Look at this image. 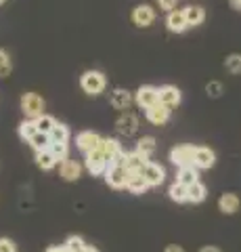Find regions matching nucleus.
Returning a JSON list of instances; mask_svg holds the SVG:
<instances>
[{
	"label": "nucleus",
	"mask_w": 241,
	"mask_h": 252,
	"mask_svg": "<svg viewBox=\"0 0 241 252\" xmlns=\"http://www.w3.org/2000/svg\"><path fill=\"white\" fill-rule=\"evenodd\" d=\"M80 86L86 94H101L107 86V78L103 72H99V69H88V72L82 74Z\"/></svg>",
	"instance_id": "1"
},
{
	"label": "nucleus",
	"mask_w": 241,
	"mask_h": 252,
	"mask_svg": "<svg viewBox=\"0 0 241 252\" xmlns=\"http://www.w3.org/2000/svg\"><path fill=\"white\" fill-rule=\"evenodd\" d=\"M21 112L29 120H36L44 114V99L38 93H26L21 97Z\"/></svg>",
	"instance_id": "2"
},
{
	"label": "nucleus",
	"mask_w": 241,
	"mask_h": 252,
	"mask_svg": "<svg viewBox=\"0 0 241 252\" xmlns=\"http://www.w3.org/2000/svg\"><path fill=\"white\" fill-rule=\"evenodd\" d=\"M107 168H109V162H107V158L103 154V149H95V152L86 154V170L90 172L92 177H101L105 175Z\"/></svg>",
	"instance_id": "3"
},
{
	"label": "nucleus",
	"mask_w": 241,
	"mask_h": 252,
	"mask_svg": "<svg viewBox=\"0 0 241 252\" xmlns=\"http://www.w3.org/2000/svg\"><path fill=\"white\" fill-rule=\"evenodd\" d=\"M128 177L130 172L126 170V166H122V164H109V168L105 172V181L107 185L113 187V189H124L128 185Z\"/></svg>",
	"instance_id": "4"
},
{
	"label": "nucleus",
	"mask_w": 241,
	"mask_h": 252,
	"mask_svg": "<svg viewBox=\"0 0 241 252\" xmlns=\"http://www.w3.org/2000/svg\"><path fill=\"white\" fill-rule=\"evenodd\" d=\"M134 101H136V105H138V107H143L145 112H147L149 107H153V105H158V103H160V91L155 89V86L145 84V86H141V89L136 91Z\"/></svg>",
	"instance_id": "5"
},
{
	"label": "nucleus",
	"mask_w": 241,
	"mask_h": 252,
	"mask_svg": "<svg viewBox=\"0 0 241 252\" xmlns=\"http://www.w3.org/2000/svg\"><path fill=\"white\" fill-rule=\"evenodd\" d=\"M193 158H195V147L193 145H178L170 152V162L178 168L193 166Z\"/></svg>",
	"instance_id": "6"
},
{
	"label": "nucleus",
	"mask_w": 241,
	"mask_h": 252,
	"mask_svg": "<svg viewBox=\"0 0 241 252\" xmlns=\"http://www.w3.org/2000/svg\"><path fill=\"white\" fill-rule=\"evenodd\" d=\"M101 143H103V137H101L99 132H92V130H84L76 137V147L84 154L95 152V149L101 147Z\"/></svg>",
	"instance_id": "7"
},
{
	"label": "nucleus",
	"mask_w": 241,
	"mask_h": 252,
	"mask_svg": "<svg viewBox=\"0 0 241 252\" xmlns=\"http://www.w3.org/2000/svg\"><path fill=\"white\" fill-rule=\"evenodd\" d=\"M141 175L145 177L147 183H149V187H160L166 179V170H164V166H160V164H155V162H147L145 168L141 170Z\"/></svg>",
	"instance_id": "8"
},
{
	"label": "nucleus",
	"mask_w": 241,
	"mask_h": 252,
	"mask_svg": "<svg viewBox=\"0 0 241 252\" xmlns=\"http://www.w3.org/2000/svg\"><path fill=\"white\" fill-rule=\"evenodd\" d=\"M155 21V9L149 4H138L134 6V11H132V23L138 28H149L151 23Z\"/></svg>",
	"instance_id": "9"
},
{
	"label": "nucleus",
	"mask_w": 241,
	"mask_h": 252,
	"mask_svg": "<svg viewBox=\"0 0 241 252\" xmlns=\"http://www.w3.org/2000/svg\"><path fill=\"white\" fill-rule=\"evenodd\" d=\"M115 130L124 137H132L138 130V118L134 114H130V112L122 114L118 120H115Z\"/></svg>",
	"instance_id": "10"
},
{
	"label": "nucleus",
	"mask_w": 241,
	"mask_h": 252,
	"mask_svg": "<svg viewBox=\"0 0 241 252\" xmlns=\"http://www.w3.org/2000/svg\"><path fill=\"white\" fill-rule=\"evenodd\" d=\"M216 164V154L210 147H195V158H193V166L199 170H208Z\"/></svg>",
	"instance_id": "11"
},
{
	"label": "nucleus",
	"mask_w": 241,
	"mask_h": 252,
	"mask_svg": "<svg viewBox=\"0 0 241 252\" xmlns=\"http://www.w3.org/2000/svg\"><path fill=\"white\" fill-rule=\"evenodd\" d=\"M160 103L161 105H166V107H176V105H181V99H183V94H181V91L176 89V86H170V84H166V86H160Z\"/></svg>",
	"instance_id": "12"
},
{
	"label": "nucleus",
	"mask_w": 241,
	"mask_h": 252,
	"mask_svg": "<svg viewBox=\"0 0 241 252\" xmlns=\"http://www.w3.org/2000/svg\"><path fill=\"white\" fill-rule=\"evenodd\" d=\"M166 26L170 32H174V34H183V32L189 28V23H187V17H185V9L183 11H172V13H168V17H166Z\"/></svg>",
	"instance_id": "13"
},
{
	"label": "nucleus",
	"mask_w": 241,
	"mask_h": 252,
	"mask_svg": "<svg viewBox=\"0 0 241 252\" xmlns=\"http://www.w3.org/2000/svg\"><path fill=\"white\" fill-rule=\"evenodd\" d=\"M59 175L63 181H78L82 175V164H78L76 160H63L59 166Z\"/></svg>",
	"instance_id": "14"
},
{
	"label": "nucleus",
	"mask_w": 241,
	"mask_h": 252,
	"mask_svg": "<svg viewBox=\"0 0 241 252\" xmlns=\"http://www.w3.org/2000/svg\"><path fill=\"white\" fill-rule=\"evenodd\" d=\"M168 118H170V107L161 105V103H158V105H153V107L147 109V120H149L151 124L161 126V124L168 122Z\"/></svg>",
	"instance_id": "15"
},
{
	"label": "nucleus",
	"mask_w": 241,
	"mask_h": 252,
	"mask_svg": "<svg viewBox=\"0 0 241 252\" xmlns=\"http://www.w3.org/2000/svg\"><path fill=\"white\" fill-rule=\"evenodd\" d=\"M132 101H134V97H132V93L126 89H115L111 93V105L115 109H128L132 105Z\"/></svg>",
	"instance_id": "16"
},
{
	"label": "nucleus",
	"mask_w": 241,
	"mask_h": 252,
	"mask_svg": "<svg viewBox=\"0 0 241 252\" xmlns=\"http://www.w3.org/2000/svg\"><path fill=\"white\" fill-rule=\"evenodd\" d=\"M147 162H149V158L143 156L141 152H130L126 154V164L124 166H126L128 172H141Z\"/></svg>",
	"instance_id": "17"
},
{
	"label": "nucleus",
	"mask_w": 241,
	"mask_h": 252,
	"mask_svg": "<svg viewBox=\"0 0 241 252\" xmlns=\"http://www.w3.org/2000/svg\"><path fill=\"white\" fill-rule=\"evenodd\" d=\"M126 189L130 193H134V195H141V193H145L147 189H149V183L145 181V177L141 175V172H130Z\"/></svg>",
	"instance_id": "18"
},
{
	"label": "nucleus",
	"mask_w": 241,
	"mask_h": 252,
	"mask_svg": "<svg viewBox=\"0 0 241 252\" xmlns=\"http://www.w3.org/2000/svg\"><path fill=\"white\" fill-rule=\"evenodd\" d=\"M239 206H241V202L235 193H224L218 200V208H220V212H224V215H235L239 210Z\"/></svg>",
	"instance_id": "19"
},
{
	"label": "nucleus",
	"mask_w": 241,
	"mask_h": 252,
	"mask_svg": "<svg viewBox=\"0 0 241 252\" xmlns=\"http://www.w3.org/2000/svg\"><path fill=\"white\" fill-rule=\"evenodd\" d=\"M185 17H187V23H189V28H195V26H201L206 19V9L204 6H187L185 9Z\"/></svg>",
	"instance_id": "20"
},
{
	"label": "nucleus",
	"mask_w": 241,
	"mask_h": 252,
	"mask_svg": "<svg viewBox=\"0 0 241 252\" xmlns=\"http://www.w3.org/2000/svg\"><path fill=\"white\" fill-rule=\"evenodd\" d=\"M206 195H208V189H206V185L201 183V181H197V183H193V185L187 187V202L199 204V202L206 200Z\"/></svg>",
	"instance_id": "21"
},
{
	"label": "nucleus",
	"mask_w": 241,
	"mask_h": 252,
	"mask_svg": "<svg viewBox=\"0 0 241 252\" xmlns=\"http://www.w3.org/2000/svg\"><path fill=\"white\" fill-rule=\"evenodd\" d=\"M199 168L195 166H183V168H178V175H176V181L178 183H183V185H193V183H197L199 181Z\"/></svg>",
	"instance_id": "22"
},
{
	"label": "nucleus",
	"mask_w": 241,
	"mask_h": 252,
	"mask_svg": "<svg viewBox=\"0 0 241 252\" xmlns=\"http://www.w3.org/2000/svg\"><path fill=\"white\" fill-rule=\"evenodd\" d=\"M36 164L42 170H51V168L57 166V158L51 154V149H44V152H38L36 154Z\"/></svg>",
	"instance_id": "23"
},
{
	"label": "nucleus",
	"mask_w": 241,
	"mask_h": 252,
	"mask_svg": "<svg viewBox=\"0 0 241 252\" xmlns=\"http://www.w3.org/2000/svg\"><path fill=\"white\" fill-rule=\"evenodd\" d=\"M36 126H38V132H44V135H51L53 128L57 126V120L49 114H42L40 118H36Z\"/></svg>",
	"instance_id": "24"
},
{
	"label": "nucleus",
	"mask_w": 241,
	"mask_h": 252,
	"mask_svg": "<svg viewBox=\"0 0 241 252\" xmlns=\"http://www.w3.org/2000/svg\"><path fill=\"white\" fill-rule=\"evenodd\" d=\"M168 195H170V200H174V202H178V204L187 202V185L174 181V183L170 185V189H168Z\"/></svg>",
	"instance_id": "25"
},
{
	"label": "nucleus",
	"mask_w": 241,
	"mask_h": 252,
	"mask_svg": "<svg viewBox=\"0 0 241 252\" xmlns=\"http://www.w3.org/2000/svg\"><path fill=\"white\" fill-rule=\"evenodd\" d=\"M27 143L32 145V147L36 149V154H38V152H44V149H49L53 141H51V135H44V132H38V135H34L32 139L27 141Z\"/></svg>",
	"instance_id": "26"
},
{
	"label": "nucleus",
	"mask_w": 241,
	"mask_h": 252,
	"mask_svg": "<svg viewBox=\"0 0 241 252\" xmlns=\"http://www.w3.org/2000/svg\"><path fill=\"white\" fill-rule=\"evenodd\" d=\"M34 135H38V126H36V120H23L21 124H19V137L23 139V141H29Z\"/></svg>",
	"instance_id": "27"
},
{
	"label": "nucleus",
	"mask_w": 241,
	"mask_h": 252,
	"mask_svg": "<svg viewBox=\"0 0 241 252\" xmlns=\"http://www.w3.org/2000/svg\"><path fill=\"white\" fill-rule=\"evenodd\" d=\"M136 152H141L143 156L149 158L155 152V139L153 137H141L136 143Z\"/></svg>",
	"instance_id": "28"
},
{
	"label": "nucleus",
	"mask_w": 241,
	"mask_h": 252,
	"mask_svg": "<svg viewBox=\"0 0 241 252\" xmlns=\"http://www.w3.org/2000/svg\"><path fill=\"white\" fill-rule=\"evenodd\" d=\"M49 149H51V154L57 158V162H63V160H67V154H69V143H57V141H53Z\"/></svg>",
	"instance_id": "29"
},
{
	"label": "nucleus",
	"mask_w": 241,
	"mask_h": 252,
	"mask_svg": "<svg viewBox=\"0 0 241 252\" xmlns=\"http://www.w3.org/2000/svg\"><path fill=\"white\" fill-rule=\"evenodd\" d=\"M51 141H57V143H67V141H69V128L65 124L57 122V126L51 132Z\"/></svg>",
	"instance_id": "30"
},
{
	"label": "nucleus",
	"mask_w": 241,
	"mask_h": 252,
	"mask_svg": "<svg viewBox=\"0 0 241 252\" xmlns=\"http://www.w3.org/2000/svg\"><path fill=\"white\" fill-rule=\"evenodd\" d=\"M11 72H13V61L9 57V53L0 49V78L11 76Z\"/></svg>",
	"instance_id": "31"
},
{
	"label": "nucleus",
	"mask_w": 241,
	"mask_h": 252,
	"mask_svg": "<svg viewBox=\"0 0 241 252\" xmlns=\"http://www.w3.org/2000/svg\"><path fill=\"white\" fill-rule=\"evenodd\" d=\"M224 67H227L229 74H241V55H229L227 61H224Z\"/></svg>",
	"instance_id": "32"
},
{
	"label": "nucleus",
	"mask_w": 241,
	"mask_h": 252,
	"mask_svg": "<svg viewBox=\"0 0 241 252\" xmlns=\"http://www.w3.org/2000/svg\"><path fill=\"white\" fill-rule=\"evenodd\" d=\"M65 248L69 252H82L84 248H86V242H84L80 235H69L67 242H65Z\"/></svg>",
	"instance_id": "33"
},
{
	"label": "nucleus",
	"mask_w": 241,
	"mask_h": 252,
	"mask_svg": "<svg viewBox=\"0 0 241 252\" xmlns=\"http://www.w3.org/2000/svg\"><path fill=\"white\" fill-rule=\"evenodd\" d=\"M206 93L210 94V97H220V94H222V84L218 82V80H212V82H208L206 84Z\"/></svg>",
	"instance_id": "34"
},
{
	"label": "nucleus",
	"mask_w": 241,
	"mask_h": 252,
	"mask_svg": "<svg viewBox=\"0 0 241 252\" xmlns=\"http://www.w3.org/2000/svg\"><path fill=\"white\" fill-rule=\"evenodd\" d=\"M176 6H178V0H160V9H164L168 13L176 11Z\"/></svg>",
	"instance_id": "35"
},
{
	"label": "nucleus",
	"mask_w": 241,
	"mask_h": 252,
	"mask_svg": "<svg viewBox=\"0 0 241 252\" xmlns=\"http://www.w3.org/2000/svg\"><path fill=\"white\" fill-rule=\"evenodd\" d=\"M0 252H15V244L9 238H0Z\"/></svg>",
	"instance_id": "36"
},
{
	"label": "nucleus",
	"mask_w": 241,
	"mask_h": 252,
	"mask_svg": "<svg viewBox=\"0 0 241 252\" xmlns=\"http://www.w3.org/2000/svg\"><path fill=\"white\" fill-rule=\"evenodd\" d=\"M46 252H69V250L65 248V244H63V246H51Z\"/></svg>",
	"instance_id": "37"
},
{
	"label": "nucleus",
	"mask_w": 241,
	"mask_h": 252,
	"mask_svg": "<svg viewBox=\"0 0 241 252\" xmlns=\"http://www.w3.org/2000/svg\"><path fill=\"white\" fill-rule=\"evenodd\" d=\"M199 252H220V248H216V246H206V248H201Z\"/></svg>",
	"instance_id": "38"
},
{
	"label": "nucleus",
	"mask_w": 241,
	"mask_h": 252,
	"mask_svg": "<svg viewBox=\"0 0 241 252\" xmlns=\"http://www.w3.org/2000/svg\"><path fill=\"white\" fill-rule=\"evenodd\" d=\"M166 252H185V250H183L181 246H168V248H166Z\"/></svg>",
	"instance_id": "39"
},
{
	"label": "nucleus",
	"mask_w": 241,
	"mask_h": 252,
	"mask_svg": "<svg viewBox=\"0 0 241 252\" xmlns=\"http://www.w3.org/2000/svg\"><path fill=\"white\" fill-rule=\"evenodd\" d=\"M231 6L233 9H237V11H241V0H231Z\"/></svg>",
	"instance_id": "40"
},
{
	"label": "nucleus",
	"mask_w": 241,
	"mask_h": 252,
	"mask_svg": "<svg viewBox=\"0 0 241 252\" xmlns=\"http://www.w3.org/2000/svg\"><path fill=\"white\" fill-rule=\"evenodd\" d=\"M82 252H99V250H97L95 246H88V244H86V248H84Z\"/></svg>",
	"instance_id": "41"
},
{
	"label": "nucleus",
	"mask_w": 241,
	"mask_h": 252,
	"mask_svg": "<svg viewBox=\"0 0 241 252\" xmlns=\"http://www.w3.org/2000/svg\"><path fill=\"white\" fill-rule=\"evenodd\" d=\"M2 2H4V0H0V4H2Z\"/></svg>",
	"instance_id": "42"
}]
</instances>
